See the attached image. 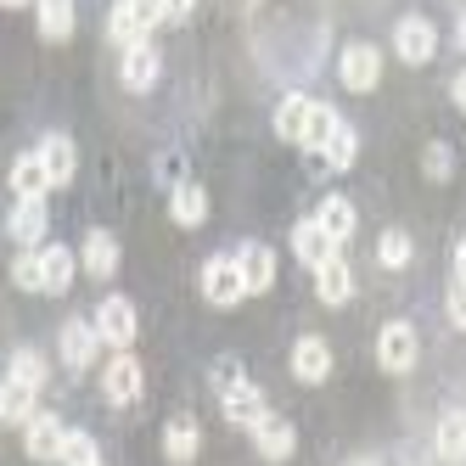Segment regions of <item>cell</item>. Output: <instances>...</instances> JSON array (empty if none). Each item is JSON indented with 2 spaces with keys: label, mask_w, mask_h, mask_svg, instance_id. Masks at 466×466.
<instances>
[{
  "label": "cell",
  "mask_w": 466,
  "mask_h": 466,
  "mask_svg": "<svg viewBox=\"0 0 466 466\" xmlns=\"http://www.w3.org/2000/svg\"><path fill=\"white\" fill-rule=\"evenodd\" d=\"M203 298L214 309H237L242 298H248V281L237 270V258H208V270H203Z\"/></svg>",
  "instance_id": "6"
},
{
  "label": "cell",
  "mask_w": 466,
  "mask_h": 466,
  "mask_svg": "<svg viewBox=\"0 0 466 466\" xmlns=\"http://www.w3.org/2000/svg\"><path fill=\"white\" fill-rule=\"evenodd\" d=\"M315 298H320L326 309H343L349 298H354V270H349L343 253H331L320 270H315Z\"/></svg>",
  "instance_id": "10"
},
{
  "label": "cell",
  "mask_w": 466,
  "mask_h": 466,
  "mask_svg": "<svg viewBox=\"0 0 466 466\" xmlns=\"http://www.w3.org/2000/svg\"><path fill=\"white\" fill-rule=\"evenodd\" d=\"M354 157H360L354 124H338V129L326 136V147H320V163H326V169H354Z\"/></svg>",
  "instance_id": "28"
},
{
  "label": "cell",
  "mask_w": 466,
  "mask_h": 466,
  "mask_svg": "<svg viewBox=\"0 0 466 466\" xmlns=\"http://www.w3.org/2000/svg\"><path fill=\"white\" fill-rule=\"evenodd\" d=\"M421 169H427V180H450V175H455V152H450L444 141H432V147L421 152Z\"/></svg>",
  "instance_id": "36"
},
{
  "label": "cell",
  "mask_w": 466,
  "mask_h": 466,
  "mask_svg": "<svg viewBox=\"0 0 466 466\" xmlns=\"http://www.w3.org/2000/svg\"><path fill=\"white\" fill-rule=\"evenodd\" d=\"M253 450H258V461H287L298 450V427L287 416H264L253 427Z\"/></svg>",
  "instance_id": "13"
},
{
  "label": "cell",
  "mask_w": 466,
  "mask_h": 466,
  "mask_svg": "<svg viewBox=\"0 0 466 466\" xmlns=\"http://www.w3.org/2000/svg\"><path fill=\"white\" fill-rule=\"evenodd\" d=\"M450 320L466 331V281H455V287H450Z\"/></svg>",
  "instance_id": "37"
},
{
  "label": "cell",
  "mask_w": 466,
  "mask_h": 466,
  "mask_svg": "<svg viewBox=\"0 0 466 466\" xmlns=\"http://www.w3.org/2000/svg\"><path fill=\"white\" fill-rule=\"evenodd\" d=\"M157 74H163V56L152 51V46H129L124 51V68H118V79H124V90H152L157 85Z\"/></svg>",
  "instance_id": "17"
},
{
  "label": "cell",
  "mask_w": 466,
  "mask_h": 466,
  "mask_svg": "<svg viewBox=\"0 0 466 466\" xmlns=\"http://www.w3.org/2000/svg\"><path fill=\"white\" fill-rule=\"evenodd\" d=\"M393 51H399V62H410V68H421V62H432V56H439V28H432L421 12L399 17V28H393Z\"/></svg>",
  "instance_id": "3"
},
{
  "label": "cell",
  "mask_w": 466,
  "mask_h": 466,
  "mask_svg": "<svg viewBox=\"0 0 466 466\" xmlns=\"http://www.w3.org/2000/svg\"><path fill=\"white\" fill-rule=\"evenodd\" d=\"M141 360L129 354V349H118L113 360H107V371H102V393H107V405H136L141 399Z\"/></svg>",
  "instance_id": "7"
},
{
  "label": "cell",
  "mask_w": 466,
  "mask_h": 466,
  "mask_svg": "<svg viewBox=\"0 0 466 466\" xmlns=\"http://www.w3.org/2000/svg\"><path fill=\"white\" fill-rule=\"evenodd\" d=\"M6 377L40 393V388H46V377H51V365H46V354H35V349H17V354H12V365H6Z\"/></svg>",
  "instance_id": "29"
},
{
  "label": "cell",
  "mask_w": 466,
  "mask_h": 466,
  "mask_svg": "<svg viewBox=\"0 0 466 466\" xmlns=\"http://www.w3.org/2000/svg\"><path fill=\"white\" fill-rule=\"evenodd\" d=\"M292 377L298 382H326L331 377V343L326 338H298L292 343Z\"/></svg>",
  "instance_id": "15"
},
{
  "label": "cell",
  "mask_w": 466,
  "mask_h": 466,
  "mask_svg": "<svg viewBox=\"0 0 466 466\" xmlns=\"http://www.w3.org/2000/svg\"><path fill=\"white\" fill-rule=\"evenodd\" d=\"M46 225H51L46 197H17V208H12V219H6L12 242H17V248H40V242H46Z\"/></svg>",
  "instance_id": "9"
},
{
  "label": "cell",
  "mask_w": 466,
  "mask_h": 466,
  "mask_svg": "<svg viewBox=\"0 0 466 466\" xmlns=\"http://www.w3.org/2000/svg\"><path fill=\"white\" fill-rule=\"evenodd\" d=\"M315 225L326 230V237L331 242H349L354 237V225H360V214H354V203H349V197H326V203H320V214H315Z\"/></svg>",
  "instance_id": "23"
},
{
  "label": "cell",
  "mask_w": 466,
  "mask_h": 466,
  "mask_svg": "<svg viewBox=\"0 0 466 466\" xmlns=\"http://www.w3.org/2000/svg\"><path fill=\"white\" fill-rule=\"evenodd\" d=\"M35 416V388H23V382H0V421H28Z\"/></svg>",
  "instance_id": "30"
},
{
  "label": "cell",
  "mask_w": 466,
  "mask_h": 466,
  "mask_svg": "<svg viewBox=\"0 0 466 466\" xmlns=\"http://www.w3.org/2000/svg\"><path fill=\"white\" fill-rule=\"evenodd\" d=\"M96 331H102V343L129 349V343H136V331H141L136 304H129V298H102V304H96Z\"/></svg>",
  "instance_id": "4"
},
{
  "label": "cell",
  "mask_w": 466,
  "mask_h": 466,
  "mask_svg": "<svg viewBox=\"0 0 466 466\" xmlns=\"http://www.w3.org/2000/svg\"><path fill=\"white\" fill-rule=\"evenodd\" d=\"M197 0H163V23H186Z\"/></svg>",
  "instance_id": "38"
},
{
  "label": "cell",
  "mask_w": 466,
  "mask_h": 466,
  "mask_svg": "<svg viewBox=\"0 0 466 466\" xmlns=\"http://www.w3.org/2000/svg\"><path fill=\"white\" fill-rule=\"evenodd\" d=\"M40 163H46V180L51 186H74V175H79V147L68 136H46L40 141Z\"/></svg>",
  "instance_id": "14"
},
{
  "label": "cell",
  "mask_w": 466,
  "mask_h": 466,
  "mask_svg": "<svg viewBox=\"0 0 466 466\" xmlns=\"http://www.w3.org/2000/svg\"><path fill=\"white\" fill-rule=\"evenodd\" d=\"M349 466H382V461H371V455H360V461H349Z\"/></svg>",
  "instance_id": "42"
},
{
  "label": "cell",
  "mask_w": 466,
  "mask_h": 466,
  "mask_svg": "<svg viewBox=\"0 0 466 466\" xmlns=\"http://www.w3.org/2000/svg\"><path fill=\"white\" fill-rule=\"evenodd\" d=\"M309 118H315V96H287V102L276 107V136L292 141V147H304Z\"/></svg>",
  "instance_id": "21"
},
{
  "label": "cell",
  "mask_w": 466,
  "mask_h": 466,
  "mask_svg": "<svg viewBox=\"0 0 466 466\" xmlns=\"http://www.w3.org/2000/svg\"><path fill=\"white\" fill-rule=\"evenodd\" d=\"M338 124H343L338 113H331L326 102H315V118H309V129H304V147H309V152H320V147H326V136H331Z\"/></svg>",
  "instance_id": "34"
},
{
  "label": "cell",
  "mask_w": 466,
  "mask_h": 466,
  "mask_svg": "<svg viewBox=\"0 0 466 466\" xmlns=\"http://www.w3.org/2000/svg\"><path fill=\"white\" fill-rule=\"evenodd\" d=\"M62 461H68V466H96L102 455H96V439H90V432L68 427V439H62Z\"/></svg>",
  "instance_id": "32"
},
{
  "label": "cell",
  "mask_w": 466,
  "mask_h": 466,
  "mask_svg": "<svg viewBox=\"0 0 466 466\" xmlns=\"http://www.w3.org/2000/svg\"><path fill=\"white\" fill-rule=\"evenodd\" d=\"M56 343H62V365H68V371H85L96 360V349H102V331H96V320H68Z\"/></svg>",
  "instance_id": "11"
},
{
  "label": "cell",
  "mask_w": 466,
  "mask_h": 466,
  "mask_svg": "<svg viewBox=\"0 0 466 466\" xmlns=\"http://www.w3.org/2000/svg\"><path fill=\"white\" fill-rule=\"evenodd\" d=\"M163 23V0H118L113 6V17H107V35H113V46H147V35Z\"/></svg>",
  "instance_id": "1"
},
{
  "label": "cell",
  "mask_w": 466,
  "mask_h": 466,
  "mask_svg": "<svg viewBox=\"0 0 466 466\" xmlns=\"http://www.w3.org/2000/svg\"><path fill=\"white\" fill-rule=\"evenodd\" d=\"M169 214H175V225H180V230H197V225L208 219V191L197 186V180H180V186H175V197H169Z\"/></svg>",
  "instance_id": "20"
},
{
  "label": "cell",
  "mask_w": 466,
  "mask_h": 466,
  "mask_svg": "<svg viewBox=\"0 0 466 466\" xmlns=\"http://www.w3.org/2000/svg\"><path fill=\"white\" fill-rule=\"evenodd\" d=\"M62 439H68V427H62V416H51V410H35L23 421L28 461H62Z\"/></svg>",
  "instance_id": "8"
},
{
  "label": "cell",
  "mask_w": 466,
  "mask_h": 466,
  "mask_svg": "<svg viewBox=\"0 0 466 466\" xmlns=\"http://www.w3.org/2000/svg\"><path fill=\"white\" fill-rule=\"evenodd\" d=\"M6 180H12V191H17V197H46V191H51L40 152H23V157L12 163V175H6Z\"/></svg>",
  "instance_id": "25"
},
{
  "label": "cell",
  "mask_w": 466,
  "mask_h": 466,
  "mask_svg": "<svg viewBox=\"0 0 466 466\" xmlns=\"http://www.w3.org/2000/svg\"><path fill=\"white\" fill-rule=\"evenodd\" d=\"M219 405H225V421H230V427H242V432H253L264 416H270V405H264V393H258L253 382L230 388V393H219Z\"/></svg>",
  "instance_id": "12"
},
{
  "label": "cell",
  "mask_w": 466,
  "mask_h": 466,
  "mask_svg": "<svg viewBox=\"0 0 466 466\" xmlns=\"http://www.w3.org/2000/svg\"><path fill=\"white\" fill-rule=\"evenodd\" d=\"M79 258H85V270H90L96 281H107V276L118 270V237H113V230H90Z\"/></svg>",
  "instance_id": "22"
},
{
  "label": "cell",
  "mask_w": 466,
  "mask_h": 466,
  "mask_svg": "<svg viewBox=\"0 0 466 466\" xmlns=\"http://www.w3.org/2000/svg\"><path fill=\"white\" fill-rule=\"evenodd\" d=\"M292 253H298V264H309V270H320V264L338 253V242L326 237V230L315 225V219H298L292 225Z\"/></svg>",
  "instance_id": "19"
},
{
  "label": "cell",
  "mask_w": 466,
  "mask_h": 466,
  "mask_svg": "<svg viewBox=\"0 0 466 466\" xmlns=\"http://www.w3.org/2000/svg\"><path fill=\"white\" fill-rule=\"evenodd\" d=\"M74 248H40V276H46V292H68L74 287Z\"/></svg>",
  "instance_id": "26"
},
{
  "label": "cell",
  "mask_w": 466,
  "mask_h": 466,
  "mask_svg": "<svg viewBox=\"0 0 466 466\" xmlns=\"http://www.w3.org/2000/svg\"><path fill=\"white\" fill-rule=\"evenodd\" d=\"M455 46L466 51V12H461V23H455Z\"/></svg>",
  "instance_id": "41"
},
{
  "label": "cell",
  "mask_w": 466,
  "mask_h": 466,
  "mask_svg": "<svg viewBox=\"0 0 466 466\" xmlns=\"http://www.w3.org/2000/svg\"><path fill=\"white\" fill-rule=\"evenodd\" d=\"M237 270H242L248 292H270L276 287V253L264 242H248V248H237Z\"/></svg>",
  "instance_id": "18"
},
{
  "label": "cell",
  "mask_w": 466,
  "mask_h": 466,
  "mask_svg": "<svg viewBox=\"0 0 466 466\" xmlns=\"http://www.w3.org/2000/svg\"><path fill=\"white\" fill-rule=\"evenodd\" d=\"M0 6H28V0H0Z\"/></svg>",
  "instance_id": "43"
},
{
  "label": "cell",
  "mask_w": 466,
  "mask_h": 466,
  "mask_svg": "<svg viewBox=\"0 0 466 466\" xmlns=\"http://www.w3.org/2000/svg\"><path fill=\"white\" fill-rule=\"evenodd\" d=\"M432 455L439 461H466V410H450L432 432Z\"/></svg>",
  "instance_id": "24"
},
{
  "label": "cell",
  "mask_w": 466,
  "mask_h": 466,
  "mask_svg": "<svg viewBox=\"0 0 466 466\" xmlns=\"http://www.w3.org/2000/svg\"><path fill=\"white\" fill-rule=\"evenodd\" d=\"M197 450H203V427H197V416H175L169 427H163V455H169L175 466H191Z\"/></svg>",
  "instance_id": "16"
},
{
  "label": "cell",
  "mask_w": 466,
  "mask_h": 466,
  "mask_svg": "<svg viewBox=\"0 0 466 466\" xmlns=\"http://www.w3.org/2000/svg\"><path fill=\"white\" fill-rule=\"evenodd\" d=\"M416 360H421V338H416V326H410V320H388V326L377 331V365H382L388 377H405Z\"/></svg>",
  "instance_id": "2"
},
{
  "label": "cell",
  "mask_w": 466,
  "mask_h": 466,
  "mask_svg": "<svg viewBox=\"0 0 466 466\" xmlns=\"http://www.w3.org/2000/svg\"><path fill=\"white\" fill-rule=\"evenodd\" d=\"M12 281H17L23 292H46V276H40V253H35V248H23V253H17V264H12Z\"/></svg>",
  "instance_id": "33"
},
{
  "label": "cell",
  "mask_w": 466,
  "mask_h": 466,
  "mask_svg": "<svg viewBox=\"0 0 466 466\" xmlns=\"http://www.w3.org/2000/svg\"><path fill=\"white\" fill-rule=\"evenodd\" d=\"M338 79H343V90H354V96L377 90V79H382V51H377V46H343Z\"/></svg>",
  "instance_id": "5"
},
{
  "label": "cell",
  "mask_w": 466,
  "mask_h": 466,
  "mask_svg": "<svg viewBox=\"0 0 466 466\" xmlns=\"http://www.w3.org/2000/svg\"><path fill=\"white\" fill-rule=\"evenodd\" d=\"M455 107L466 113V74H455Z\"/></svg>",
  "instance_id": "40"
},
{
  "label": "cell",
  "mask_w": 466,
  "mask_h": 466,
  "mask_svg": "<svg viewBox=\"0 0 466 466\" xmlns=\"http://www.w3.org/2000/svg\"><path fill=\"white\" fill-rule=\"evenodd\" d=\"M74 23H79L74 0H40V35H46L51 46L68 40V35H74Z\"/></svg>",
  "instance_id": "27"
},
{
  "label": "cell",
  "mask_w": 466,
  "mask_h": 466,
  "mask_svg": "<svg viewBox=\"0 0 466 466\" xmlns=\"http://www.w3.org/2000/svg\"><path fill=\"white\" fill-rule=\"evenodd\" d=\"M208 382H214V393H230V388H242V382H248L242 360H230V354H225V360H214V365H208Z\"/></svg>",
  "instance_id": "35"
},
{
  "label": "cell",
  "mask_w": 466,
  "mask_h": 466,
  "mask_svg": "<svg viewBox=\"0 0 466 466\" xmlns=\"http://www.w3.org/2000/svg\"><path fill=\"white\" fill-rule=\"evenodd\" d=\"M377 264H382V270H405V264H410V237H405V230H382V237H377Z\"/></svg>",
  "instance_id": "31"
},
{
  "label": "cell",
  "mask_w": 466,
  "mask_h": 466,
  "mask_svg": "<svg viewBox=\"0 0 466 466\" xmlns=\"http://www.w3.org/2000/svg\"><path fill=\"white\" fill-rule=\"evenodd\" d=\"M455 281H466V237L455 242Z\"/></svg>",
  "instance_id": "39"
},
{
  "label": "cell",
  "mask_w": 466,
  "mask_h": 466,
  "mask_svg": "<svg viewBox=\"0 0 466 466\" xmlns=\"http://www.w3.org/2000/svg\"><path fill=\"white\" fill-rule=\"evenodd\" d=\"M96 466H102V461H96Z\"/></svg>",
  "instance_id": "44"
}]
</instances>
